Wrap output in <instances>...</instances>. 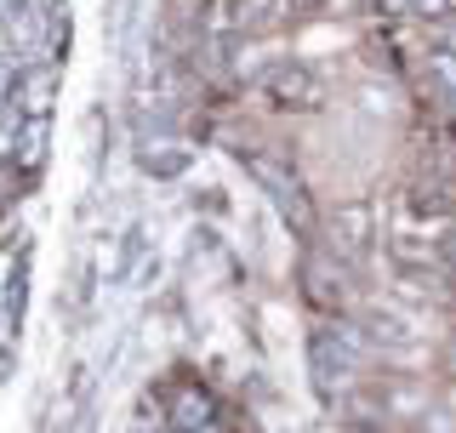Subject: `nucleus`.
<instances>
[{
  "mask_svg": "<svg viewBox=\"0 0 456 433\" xmlns=\"http://www.w3.org/2000/svg\"><path fill=\"white\" fill-rule=\"evenodd\" d=\"M268 92L280 97V103H291V109H314L320 103V80H314V69H274L268 75Z\"/></svg>",
  "mask_w": 456,
  "mask_h": 433,
  "instance_id": "obj_1",
  "label": "nucleus"
}]
</instances>
